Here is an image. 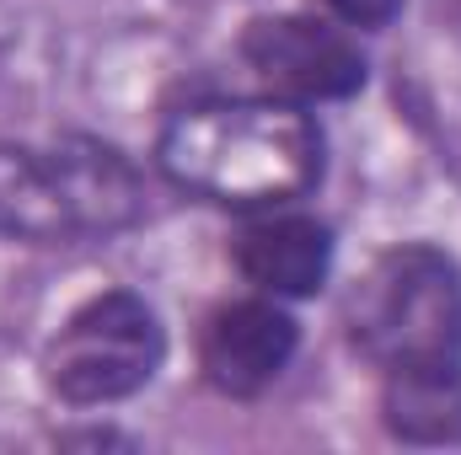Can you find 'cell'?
<instances>
[{
    "label": "cell",
    "instance_id": "cell-1",
    "mask_svg": "<svg viewBox=\"0 0 461 455\" xmlns=\"http://www.w3.org/2000/svg\"><path fill=\"white\" fill-rule=\"evenodd\" d=\"M156 172L183 193L226 215H263L306 204L328 177V129L306 103L194 97L161 118Z\"/></svg>",
    "mask_w": 461,
    "mask_h": 455
},
{
    "label": "cell",
    "instance_id": "cell-2",
    "mask_svg": "<svg viewBox=\"0 0 461 455\" xmlns=\"http://www.w3.org/2000/svg\"><path fill=\"white\" fill-rule=\"evenodd\" d=\"M150 220L140 161L103 134L65 129L54 139H0V241L11 246H97Z\"/></svg>",
    "mask_w": 461,
    "mask_h": 455
},
{
    "label": "cell",
    "instance_id": "cell-3",
    "mask_svg": "<svg viewBox=\"0 0 461 455\" xmlns=\"http://www.w3.org/2000/svg\"><path fill=\"white\" fill-rule=\"evenodd\" d=\"M344 338L375 375L461 364V263L435 241H392L344 295Z\"/></svg>",
    "mask_w": 461,
    "mask_h": 455
},
{
    "label": "cell",
    "instance_id": "cell-4",
    "mask_svg": "<svg viewBox=\"0 0 461 455\" xmlns=\"http://www.w3.org/2000/svg\"><path fill=\"white\" fill-rule=\"evenodd\" d=\"M167 353H172V338L161 311L140 290L113 284L86 295L49 333L38 353V375L59 407L97 413L156 386V375L167 370Z\"/></svg>",
    "mask_w": 461,
    "mask_h": 455
},
{
    "label": "cell",
    "instance_id": "cell-5",
    "mask_svg": "<svg viewBox=\"0 0 461 455\" xmlns=\"http://www.w3.org/2000/svg\"><path fill=\"white\" fill-rule=\"evenodd\" d=\"M241 65L263 92L290 103H354L370 86V54L333 16L312 11H258L236 38Z\"/></svg>",
    "mask_w": 461,
    "mask_h": 455
},
{
    "label": "cell",
    "instance_id": "cell-6",
    "mask_svg": "<svg viewBox=\"0 0 461 455\" xmlns=\"http://www.w3.org/2000/svg\"><path fill=\"white\" fill-rule=\"evenodd\" d=\"M301 353V322L285 300L274 295H236L204 311L194 359H199V380L226 397V402H258L268 397L285 370Z\"/></svg>",
    "mask_w": 461,
    "mask_h": 455
},
{
    "label": "cell",
    "instance_id": "cell-7",
    "mask_svg": "<svg viewBox=\"0 0 461 455\" xmlns=\"http://www.w3.org/2000/svg\"><path fill=\"white\" fill-rule=\"evenodd\" d=\"M226 252H230V268L258 295H274V300L295 306V300H317L328 290L333 263H339V230L322 215L290 204V210L241 215Z\"/></svg>",
    "mask_w": 461,
    "mask_h": 455
},
{
    "label": "cell",
    "instance_id": "cell-8",
    "mask_svg": "<svg viewBox=\"0 0 461 455\" xmlns=\"http://www.w3.org/2000/svg\"><path fill=\"white\" fill-rule=\"evenodd\" d=\"M375 380H381L375 413L397 445H413V451L461 445V364L456 370H402V375H375Z\"/></svg>",
    "mask_w": 461,
    "mask_h": 455
},
{
    "label": "cell",
    "instance_id": "cell-9",
    "mask_svg": "<svg viewBox=\"0 0 461 455\" xmlns=\"http://www.w3.org/2000/svg\"><path fill=\"white\" fill-rule=\"evenodd\" d=\"M402 11L408 0H328V16L344 22L348 32H386Z\"/></svg>",
    "mask_w": 461,
    "mask_h": 455
}]
</instances>
